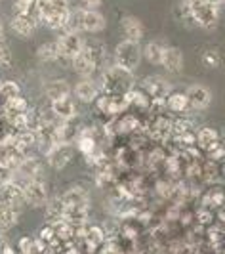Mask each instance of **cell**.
<instances>
[{"mask_svg":"<svg viewBox=\"0 0 225 254\" xmlns=\"http://www.w3.org/2000/svg\"><path fill=\"white\" fill-rule=\"evenodd\" d=\"M10 25H12V31L17 37H21V38L31 37V35L37 31V25H38L37 13L33 10V6H31V10H27V12H15Z\"/></svg>","mask_w":225,"mask_h":254,"instance_id":"6","label":"cell"},{"mask_svg":"<svg viewBox=\"0 0 225 254\" xmlns=\"http://www.w3.org/2000/svg\"><path fill=\"white\" fill-rule=\"evenodd\" d=\"M185 96H187L189 107H193V109H204L212 102V94L204 84H191Z\"/></svg>","mask_w":225,"mask_h":254,"instance_id":"9","label":"cell"},{"mask_svg":"<svg viewBox=\"0 0 225 254\" xmlns=\"http://www.w3.org/2000/svg\"><path fill=\"white\" fill-rule=\"evenodd\" d=\"M4 37V27H2V21H0V38Z\"/></svg>","mask_w":225,"mask_h":254,"instance_id":"28","label":"cell"},{"mask_svg":"<svg viewBox=\"0 0 225 254\" xmlns=\"http://www.w3.org/2000/svg\"><path fill=\"white\" fill-rule=\"evenodd\" d=\"M0 65H2V67H10V65H12V52L8 48L4 37L0 38Z\"/></svg>","mask_w":225,"mask_h":254,"instance_id":"22","label":"cell"},{"mask_svg":"<svg viewBox=\"0 0 225 254\" xmlns=\"http://www.w3.org/2000/svg\"><path fill=\"white\" fill-rule=\"evenodd\" d=\"M164 48H166V46H164L163 42H159V40H151L149 44H145V46H143V50H141V56H145L149 64L161 65V62H163Z\"/></svg>","mask_w":225,"mask_h":254,"instance_id":"15","label":"cell"},{"mask_svg":"<svg viewBox=\"0 0 225 254\" xmlns=\"http://www.w3.org/2000/svg\"><path fill=\"white\" fill-rule=\"evenodd\" d=\"M202 60H204L206 67H218V65H220V56H218V52H216V50L204 52Z\"/></svg>","mask_w":225,"mask_h":254,"instance_id":"23","label":"cell"},{"mask_svg":"<svg viewBox=\"0 0 225 254\" xmlns=\"http://www.w3.org/2000/svg\"><path fill=\"white\" fill-rule=\"evenodd\" d=\"M75 96L84 103L94 102V100L98 98V86H96L90 78H82L75 86Z\"/></svg>","mask_w":225,"mask_h":254,"instance_id":"14","label":"cell"},{"mask_svg":"<svg viewBox=\"0 0 225 254\" xmlns=\"http://www.w3.org/2000/svg\"><path fill=\"white\" fill-rule=\"evenodd\" d=\"M145 84L153 96H168V92H170L168 84L163 78H149V80H145Z\"/></svg>","mask_w":225,"mask_h":254,"instance_id":"20","label":"cell"},{"mask_svg":"<svg viewBox=\"0 0 225 254\" xmlns=\"http://www.w3.org/2000/svg\"><path fill=\"white\" fill-rule=\"evenodd\" d=\"M38 4L54 6V8H69V0H37Z\"/></svg>","mask_w":225,"mask_h":254,"instance_id":"24","label":"cell"},{"mask_svg":"<svg viewBox=\"0 0 225 254\" xmlns=\"http://www.w3.org/2000/svg\"><path fill=\"white\" fill-rule=\"evenodd\" d=\"M37 58L44 64H50V62H56L59 60V50H57V44L56 42H46L42 44L37 50Z\"/></svg>","mask_w":225,"mask_h":254,"instance_id":"18","label":"cell"},{"mask_svg":"<svg viewBox=\"0 0 225 254\" xmlns=\"http://www.w3.org/2000/svg\"><path fill=\"white\" fill-rule=\"evenodd\" d=\"M120 27H122V33H124L126 40H132V42H139L143 38V23L139 21L138 17L134 15H124L122 21H120Z\"/></svg>","mask_w":225,"mask_h":254,"instance_id":"11","label":"cell"},{"mask_svg":"<svg viewBox=\"0 0 225 254\" xmlns=\"http://www.w3.org/2000/svg\"><path fill=\"white\" fill-rule=\"evenodd\" d=\"M71 31H84V33H100L105 29V17L98 10H88V8H78L76 12H71L69 27ZM65 29V31H67Z\"/></svg>","mask_w":225,"mask_h":254,"instance_id":"1","label":"cell"},{"mask_svg":"<svg viewBox=\"0 0 225 254\" xmlns=\"http://www.w3.org/2000/svg\"><path fill=\"white\" fill-rule=\"evenodd\" d=\"M103 0H80V8H88V10H98Z\"/></svg>","mask_w":225,"mask_h":254,"instance_id":"26","label":"cell"},{"mask_svg":"<svg viewBox=\"0 0 225 254\" xmlns=\"http://www.w3.org/2000/svg\"><path fill=\"white\" fill-rule=\"evenodd\" d=\"M98 64H100V54H98L96 48H92V46H84L82 52L73 60L75 71L80 76H84V78H88V76H92L96 73Z\"/></svg>","mask_w":225,"mask_h":254,"instance_id":"5","label":"cell"},{"mask_svg":"<svg viewBox=\"0 0 225 254\" xmlns=\"http://www.w3.org/2000/svg\"><path fill=\"white\" fill-rule=\"evenodd\" d=\"M23 191V199L33 206H42V204L48 203V190H46V184L38 178H29L27 184L21 188Z\"/></svg>","mask_w":225,"mask_h":254,"instance_id":"7","label":"cell"},{"mask_svg":"<svg viewBox=\"0 0 225 254\" xmlns=\"http://www.w3.org/2000/svg\"><path fill=\"white\" fill-rule=\"evenodd\" d=\"M52 111L61 121H71L76 115V105L71 100V96H65V98H59V100L52 102Z\"/></svg>","mask_w":225,"mask_h":254,"instance_id":"13","label":"cell"},{"mask_svg":"<svg viewBox=\"0 0 225 254\" xmlns=\"http://www.w3.org/2000/svg\"><path fill=\"white\" fill-rule=\"evenodd\" d=\"M222 4H224V6H225V0H222Z\"/></svg>","mask_w":225,"mask_h":254,"instance_id":"29","label":"cell"},{"mask_svg":"<svg viewBox=\"0 0 225 254\" xmlns=\"http://www.w3.org/2000/svg\"><path fill=\"white\" fill-rule=\"evenodd\" d=\"M0 94L10 102V100L19 96V86H17L15 82H2V84H0Z\"/></svg>","mask_w":225,"mask_h":254,"instance_id":"21","label":"cell"},{"mask_svg":"<svg viewBox=\"0 0 225 254\" xmlns=\"http://www.w3.org/2000/svg\"><path fill=\"white\" fill-rule=\"evenodd\" d=\"M161 65H164V69L168 73H179L183 69V54L174 46H166Z\"/></svg>","mask_w":225,"mask_h":254,"instance_id":"12","label":"cell"},{"mask_svg":"<svg viewBox=\"0 0 225 254\" xmlns=\"http://www.w3.org/2000/svg\"><path fill=\"white\" fill-rule=\"evenodd\" d=\"M56 44H57V50H59V58L69 60V62H73L76 56L82 52V48L86 46L82 37H80V33L71 31V29H67L61 37L56 40Z\"/></svg>","mask_w":225,"mask_h":254,"instance_id":"4","label":"cell"},{"mask_svg":"<svg viewBox=\"0 0 225 254\" xmlns=\"http://www.w3.org/2000/svg\"><path fill=\"white\" fill-rule=\"evenodd\" d=\"M204 2H210L214 6H222V0H204Z\"/></svg>","mask_w":225,"mask_h":254,"instance_id":"27","label":"cell"},{"mask_svg":"<svg viewBox=\"0 0 225 254\" xmlns=\"http://www.w3.org/2000/svg\"><path fill=\"white\" fill-rule=\"evenodd\" d=\"M33 4H35V0H15V10L17 12H27V10H31Z\"/></svg>","mask_w":225,"mask_h":254,"instance_id":"25","label":"cell"},{"mask_svg":"<svg viewBox=\"0 0 225 254\" xmlns=\"http://www.w3.org/2000/svg\"><path fill=\"white\" fill-rule=\"evenodd\" d=\"M191 13H193V21L195 25L202 27V29H214L220 21V6H214L210 2L200 0L197 4L191 6Z\"/></svg>","mask_w":225,"mask_h":254,"instance_id":"3","label":"cell"},{"mask_svg":"<svg viewBox=\"0 0 225 254\" xmlns=\"http://www.w3.org/2000/svg\"><path fill=\"white\" fill-rule=\"evenodd\" d=\"M63 204L65 208H80V210H88L90 201H88V193L82 188H71L69 191L63 193Z\"/></svg>","mask_w":225,"mask_h":254,"instance_id":"10","label":"cell"},{"mask_svg":"<svg viewBox=\"0 0 225 254\" xmlns=\"http://www.w3.org/2000/svg\"><path fill=\"white\" fill-rule=\"evenodd\" d=\"M46 159L52 168L63 170L73 161V147L67 141H56V143H52V147L46 153Z\"/></svg>","mask_w":225,"mask_h":254,"instance_id":"8","label":"cell"},{"mask_svg":"<svg viewBox=\"0 0 225 254\" xmlns=\"http://www.w3.org/2000/svg\"><path fill=\"white\" fill-rule=\"evenodd\" d=\"M166 105L172 109V111H177V113H183L189 109V102L185 94H179V92H174V94H168V100H166Z\"/></svg>","mask_w":225,"mask_h":254,"instance_id":"19","label":"cell"},{"mask_svg":"<svg viewBox=\"0 0 225 254\" xmlns=\"http://www.w3.org/2000/svg\"><path fill=\"white\" fill-rule=\"evenodd\" d=\"M46 96L50 98L52 102L59 100V98H65V96H71V86L65 80H61V78L50 80V82H46Z\"/></svg>","mask_w":225,"mask_h":254,"instance_id":"16","label":"cell"},{"mask_svg":"<svg viewBox=\"0 0 225 254\" xmlns=\"http://www.w3.org/2000/svg\"><path fill=\"white\" fill-rule=\"evenodd\" d=\"M197 141H199L200 147H204L206 151H210L214 145H218L220 143V134L214 130V128H200L199 134H197Z\"/></svg>","mask_w":225,"mask_h":254,"instance_id":"17","label":"cell"},{"mask_svg":"<svg viewBox=\"0 0 225 254\" xmlns=\"http://www.w3.org/2000/svg\"><path fill=\"white\" fill-rule=\"evenodd\" d=\"M139 62H141V46L139 42H132V40H122L116 44L114 50V67L122 69L126 73H134L138 69Z\"/></svg>","mask_w":225,"mask_h":254,"instance_id":"2","label":"cell"}]
</instances>
